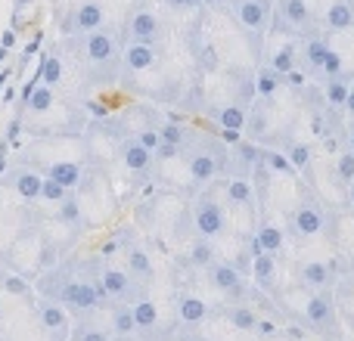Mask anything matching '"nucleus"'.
Returning a JSON list of instances; mask_svg holds the SVG:
<instances>
[{
    "label": "nucleus",
    "instance_id": "obj_1",
    "mask_svg": "<svg viewBox=\"0 0 354 341\" xmlns=\"http://www.w3.org/2000/svg\"><path fill=\"white\" fill-rule=\"evenodd\" d=\"M326 224H330V208H326V202L320 199L311 183L299 180V199H295V205L289 208V214H286V233L292 239H299V242H305V239L324 236Z\"/></svg>",
    "mask_w": 354,
    "mask_h": 341
},
{
    "label": "nucleus",
    "instance_id": "obj_2",
    "mask_svg": "<svg viewBox=\"0 0 354 341\" xmlns=\"http://www.w3.org/2000/svg\"><path fill=\"white\" fill-rule=\"evenodd\" d=\"M299 323L311 329L320 341H345L339 329V301L333 289H320V292H308L305 311H301Z\"/></svg>",
    "mask_w": 354,
    "mask_h": 341
},
{
    "label": "nucleus",
    "instance_id": "obj_3",
    "mask_svg": "<svg viewBox=\"0 0 354 341\" xmlns=\"http://www.w3.org/2000/svg\"><path fill=\"white\" fill-rule=\"evenodd\" d=\"M56 304H62L72 313H91V311H97V307L109 304V295H106V289L100 286V276L91 280V282L87 280H68L66 286H62Z\"/></svg>",
    "mask_w": 354,
    "mask_h": 341
},
{
    "label": "nucleus",
    "instance_id": "obj_4",
    "mask_svg": "<svg viewBox=\"0 0 354 341\" xmlns=\"http://www.w3.org/2000/svg\"><path fill=\"white\" fill-rule=\"evenodd\" d=\"M193 230L202 239H218L227 233V211L212 193H202L193 205Z\"/></svg>",
    "mask_w": 354,
    "mask_h": 341
},
{
    "label": "nucleus",
    "instance_id": "obj_5",
    "mask_svg": "<svg viewBox=\"0 0 354 341\" xmlns=\"http://www.w3.org/2000/svg\"><path fill=\"white\" fill-rule=\"evenodd\" d=\"M230 10H233L236 25L252 37V41H255V53H261V50H258V43H261L264 31H268L270 3H268V0H230Z\"/></svg>",
    "mask_w": 354,
    "mask_h": 341
},
{
    "label": "nucleus",
    "instance_id": "obj_6",
    "mask_svg": "<svg viewBox=\"0 0 354 341\" xmlns=\"http://www.w3.org/2000/svg\"><path fill=\"white\" fill-rule=\"evenodd\" d=\"M205 282L214 289V292H221L227 301H249V295H245V282H243V273H239V267L233 261H214L208 264L205 270Z\"/></svg>",
    "mask_w": 354,
    "mask_h": 341
},
{
    "label": "nucleus",
    "instance_id": "obj_7",
    "mask_svg": "<svg viewBox=\"0 0 354 341\" xmlns=\"http://www.w3.org/2000/svg\"><path fill=\"white\" fill-rule=\"evenodd\" d=\"M124 35H128L131 43H159L165 37V25L153 10L137 6L128 16V22H124Z\"/></svg>",
    "mask_w": 354,
    "mask_h": 341
},
{
    "label": "nucleus",
    "instance_id": "obj_8",
    "mask_svg": "<svg viewBox=\"0 0 354 341\" xmlns=\"http://www.w3.org/2000/svg\"><path fill=\"white\" fill-rule=\"evenodd\" d=\"M280 22H286L289 35H299L301 41L305 37L320 35L317 25H314V12L308 6V0H280Z\"/></svg>",
    "mask_w": 354,
    "mask_h": 341
},
{
    "label": "nucleus",
    "instance_id": "obj_9",
    "mask_svg": "<svg viewBox=\"0 0 354 341\" xmlns=\"http://www.w3.org/2000/svg\"><path fill=\"white\" fill-rule=\"evenodd\" d=\"M100 28H106V10L100 0H81L72 16L66 19V25H62L66 35H91V31Z\"/></svg>",
    "mask_w": 354,
    "mask_h": 341
},
{
    "label": "nucleus",
    "instance_id": "obj_10",
    "mask_svg": "<svg viewBox=\"0 0 354 341\" xmlns=\"http://www.w3.org/2000/svg\"><path fill=\"white\" fill-rule=\"evenodd\" d=\"M258 165H261V146L258 143L239 140L227 149V177H245V180H252Z\"/></svg>",
    "mask_w": 354,
    "mask_h": 341
},
{
    "label": "nucleus",
    "instance_id": "obj_11",
    "mask_svg": "<svg viewBox=\"0 0 354 341\" xmlns=\"http://www.w3.org/2000/svg\"><path fill=\"white\" fill-rule=\"evenodd\" d=\"M84 37V56L87 62L93 66H112L118 59V35L109 28H100L91 31V35H81Z\"/></svg>",
    "mask_w": 354,
    "mask_h": 341
},
{
    "label": "nucleus",
    "instance_id": "obj_12",
    "mask_svg": "<svg viewBox=\"0 0 354 341\" xmlns=\"http://www.w3.org/2000/svg\"><path fill=\"white\" fill-rule=\"evenodd\" d=\"M336 264H326V261H301L295 267V280H299L301 289L308 292H320V289H333L336 286Z\"/></svg>",
    "mask_w": 354,
    "mask_h": 341
},
{
    "label": "nucleus",
    "instance_id": "obj_13",
    "mask_svg": "<svg viewBox=\"0 0 354 341\" xmlns=\"http://www.w3.org/2000/svg\"><path fill=\"white\" fill-rule=\"evenodd\" d=\"M330 41L324 35H314V37H305L301 41V50H299V66L308 78L320 81V72H324V62L330 56Z\"/></svg>",
    "mask_w": 354,
    "mask_h": 341
},
{
    "label": "nucleus",
    "instance_id": "obj_14",
    "mask_svg": "<svg viewBox=\"0 0 354 341\" xmlns=\"http://www.w3.org/2000/svg\"><path fill=\"white\" fill-rule=\"evenodd\" d=\"M252 239H255L258 251H268V255H274V257H280L283 249H286V230H283L280 224H274L268 214H258V224H255V230H252Z\"/></svg>",
    "mask_w": 354,
    "mask_h": 341
},
{
    "label": "nucleus",
    "instance_id": "obj_15",
    "mask_svg": "<svg viewBox=\"0 0 354 341\" xmlns=\"http://www.w3.org/2000/svg\"><path fill=\"white\" fill-rule=\"evenodd\" d=\"M100 286L106 289V295H109V301H131L134 298V276L128 273V270H118V267H103L100 270Z\"/></svg>",
    "mask_w": 354,
    "mask_h": 341
},
{
    "label": "nucleus",
    "instance_id": "obj_16",
    "mask_svg": "<svg viewBox=\"0 0 354 341\" xmlns=\"http://www.w3.org/2000/svg\"><path fill=\"white\" fill-rule=\"evenodd\" d=\"M277 264H280V257L268 255V251H258V255L252 257L249 273H252V280H255V286L268 295H277V280H280V267H277Z\"/></svg>",
    "mask_w": 354,
    "mask_h": 341
},
{
    "label": "nucleus",
    "instance_id": "obj_17",
    "mask_svg": "<svg viewBox=\"0 0 354 341\" xmlns=\"http://www.w3.org/2000/svg\"><path fill=\"white\" fill-rule=\"evenodd\" d=\"M224 193H227V202H230L233 208H245L252 217H258V195H255L252 180H245V177H227Z\"/></svg>",
    "mask_w": 354,
    "mask_h": 341
},
{
    "label": "nucleus",
    "instance_id": "obj_18",
    "mask_svg": "<svg viewBox=\"0 0 354 341\" xmlns=\"http://www.w3.org/2000/svg\"><path fill=\"white\" fill-rule=\"evenodd\" d=\"M159 62V50L156 43H124L122 47V66L128 72H149Z\"/></svg>",
    "mask_w": 354,
    "mask_h": 341
},
{
    "label": "nucleus",
    "instance_id": "obj_19",
    "mask_svg": "<svg viewBox=\"0 0 354 341\" xmlns=\"http://www.w3.org/2000/svg\"><path fill=\"white\" fill-rule=\"evenodd\" d=\"M221 317H224L236 332H255L261 313L252 307V301H230L227 307H221Z\"/></svg>",
    "mask_w": 354,
    "mask_h": 341
},
{
    "label": "nucleus",
    "instance_id": "obj_20",
    "mask_svg": "<svg viewBox=\"0 0 354 341\" xmlns=\"http://www.w3.org/2000/svg\"><path fill=\"white\" fill-rule=\"evenodd\" d=\"M208 317H212V307H208L199 295H180V298H177V320H180V326L199 329Z\"/></svg>",
    "mask_w": 354,
    "mask_h": 341
},
{
    "label": "nucleus",
    "instance_id": "obj_21",
    "mask_svg": "<svg viewBox=\"0 0 354 341\" xmlns=\"http://www.w3.org/2000/svg\"><path fill=\"white\" fill-rule=\"evenodd\" d=\"M299 50H301V43L295 41V37H289L283 47H277L274 53L268 56V66L274 68V72H280L283 78H292L295 72H299Z\"/></svg>",
    "mask_w": 354,
    "mask_h": 341
},
{
    "label": "nucleus",
    "instance_id": "obj_22",
    "mask_svg": "<svg viewBox=\"0 0 354 341\" xmlns=\"http://www.w3.org/2000/svg\"><path fill=\"white\" fill-rule=\"evenodd\" d=\"M122 162H124V168H128L131 174H147V170L153 168L156 155L149 153V149L143 146L137 137H131V140L122 143Z\"/></svg>",
    "mask_w": 354,
    "mask_h": 341
},
{
    "label": "nucleus",
    "instance_id": "obj_23",
    "mask_svg": "<svg viewBox=\"0 0 354 341\" xmlns=\"http://www.w3.org/2000/svg\"><path fill=\"white\" fill-rule=\"evenodd\" d=\"M252 81H255V97L264 99V103H268V99H274L283 87H289V78H283L280 72H274L268 62H264V66H258V72L252 75Z\"/></svg>",
    "mask_w": 354,
    "mask_h": 341
},
{
    "label": "nucleus",
    "instance_id": "obj_24",
    "mask_svg": "<svg viewBox=\"0 0 354 341\" xmlns=\"http://www.w3.org/2000/svg\"><path fill=\"white\" fill-rule=\"evenodd\" d=\"M351 78H354V72H351V75L345 72L342 78H326V81H320V93H324V103L330 106L333 112H342V115H345V103H348Z\"/></svg>",
    "mask_w": 354,
    "mask_h": 341
},
{
    "label": "nucleus",
    "instance_id": "obj_25",
    "mask_svg": "<svg viewBox=\"0 0 354 341\" xmlns=\"http://www.w3.org/2000/svg\"><path fill=\"white\" fill-rule=\"evenodd\" d=\"M131 311H134V323H137V332L140 335H153L156 329H159L162 317H159V307H156L153 298H147V295H140V298L131 304Z\"/></svg>",
    "mask_w": 354,
    "mask_h": 341
},
{
    "label": "nucleus",
    "instance_id": "obj_26",
    "mask_svg": "<svg viewBox=\"0 0 354 341\" xmlns=\"http://www.w3.org/2000/svg\"><path fill=\"white\" fill-rule=\"evenodd\" d=\"M212 118L218 121L221 130H236V134H243L245 121H249V109L239 106V103H224V106H218V109L212 112Z\"/></svg>",
    "mask_w": 354,
    "mask_h": 341
},
{
    "label": "nucleus",
    "instance_id": "obj_27",
    "mask_svg": "<svg viewBox=\"0 0 354 341\" xmlns=\"http://www.w3.org/2000/svg\"><path fill=\"white\" fill-rule=\"evenodd\" d=\"M324 25L330 31H351L354 28V0H333L324 12Z\"/></svg>",
    "mask_w": 354,
    "mask_h": 341
},
{
    "label": "nucleus",
    "instance_id": "obj_28",
    "mask_svg": "<svg viewBox=\"0 0 354 341\" xmlns=\"http://www.w3.org/2000/svg\"><path fill=\"white\" fill-rule=\"evenodd\" d=\"M128 273L134 276L137 286H149L156 276V267H153V257L140 249V245H131L128 249Z\"/></svg>",
    "mask_w": 354,
    "mask_h": 341
},
{
    "label": "nucleus",
    "instance_id": "obj_29",
    "mask_svg": "<svg viewBox=\"0 0 354 341\" xmlns=\"http://www.w3.org/2000/svg\"><path fill=\"white\" fill-rule=\"evenodd\" d=\"M214 261H218V251H214L212 239L196 236L193 242H189V249H187V264L193 270H205L208 264H214Z\"/></svg>",
    "mask_w": 354,
    "mask_h": 341
},
{
    "label": "nucleus",
    "instance_id": "obj_30",
    "mask_svg": "<svg viewBox=\"0 0 354 341\" xmlns=\"http://www.w3.org/2000/svg\"><path fill=\"white\" fill-rule=\"evenodd\" d=\"M12 186H16V195L25 202H35L41 199V186H44V177L37 170H19L12 177Z\"/></svg>",
    "mask_w": 354,
    "mask_h": 341
},
{
    "label": "nucleus",
    "instance_id": "obj_31",
    "mask_svg": "<svg viewBox=\"0 0 354 341\" xmlns=\"http://www.w3.org/2000/svg\"><path fill=\"white\" fill-rule=\"evenodd\" d=\"M47 177L50 180H56L59 186H66V189H75V186H81V165H75V162H53V165L47 168Z\"/></svg>",
    "mask_w": 354,
    "mask_h": 341
},
{
    "label": "nucleus",
    "instance_id": "obj_32",
    "mask_svg": "<svg viewBox=\"0 0 354 341\" xmlns=\"http://www.w3.org/2000/svg\"><path fill=\"white\" fill-rule=\"evenodd\" d=\"M333 180H336V186L342 189V193L354 183V153H351V149H339V153H336Z\"/></svg>",
    "mask_w": 354,
    "mask_h": 341
},
{
    "label": "nucleus",
    "instance_id": "obj_33",
    "mask_svg": "<svg viewBox=\"0 0 354 341\" xmlns=\"http://www.w3.org/2000/svg\"><path fill=\"white\" fill-rule=\"evenodd\" d=\"M66 323H68L66 307H59L56 301H47V304L41 307V326L47 332H53V335H62V332H66Z\"/></svg>",
    "mask_w": 354,
    "mask_h": 341
},
{
    "label": "nucleus",
    "instance_id": "obj_34",
    "mask_svg": "<svg viewBox=\"0 0 354 341\" xmlns=\"http://www.w3.org/2000/svg\"><path fill=\"white\" fill-rule=\"evenodd\" d=\"M112 332H115L118 338H131L137 332L134 311H131V304H124V301H118L115 311H112Z\"/></svg>",
    "mask_w": 354,
    "mask_h": 341
},
{
    "label": "nucleus",
    "instance_id": "obj_35",
    "mask_svg": "<svg viewBox=\"0 0 354 341\" xmlns=\"http://www.w3.org/2000/svg\"><path fill=\"white\" fill-rule=\"evenodd\" d=\"M283 155L292 162L295 170H308V168H311V162H314L311 146H308V143H301V140H286V143H283Z\"/></svg>",
    "mask_w": 354,
    "mask_h": 341
},
{
    "label": "nucleus",
    "instance_id": "obj_36",
    "mask_svg": "<svg viewBox=\"0 0 354 341\" xmlns=\"http://www.w3.org/2000/svg\"><path fill=\"white\" fill-rule=\"evenodd\" d=\"M159 137H162V143L180 146L183 153L189 149V130H187V124H183V121H165V124L159 128Z\"/></svg>",
    "mask_w": 354,
    "mask_h": 341
},
{
    "label": "nucleus",
    "instance_id": "obj_37",
    "mask_svg": "<svg viewBox=\"0 0 354 341\" xmlns=\"http://www.w3.org/2000/svg\"><path fill=\"white\" fill-rule=\"evenodd\" d=\"M261 162L268 170H274V174H283V177H295L299 170L292 168V162L286 159L283 153H277V149H261Z\"/></svg>",
    "mask_w": 354,
    "mask_h": 341
},
{
    "label": "nucleus",
    "instance_id": "obj_38",
    "mask_svg": "<svg viewBox=\"0 0 354 341\" xmlns=\"http://www.w3.org/2000/svg\"><path fill=\"white\" fill-rule=\"evenodd\" d=\"M50 106H53V87L41 84V87H35V90L28 93V109L31 112H47Z\"/></svg>",
    "mask_w": 354,
    "mask_h": 341
},
{
    "label": "nucleus",
    "instance_id": "obj_39",
    "mask_svg": "<svg viewBox=\"0 0 354 341\" xmlns=\"http://www.w3.org/2000/svg\"><path fill=\"white\" fill-rule=\"evenodd\" d=\"M342 75H345L342 56H339L336 50H330V56H326V62H324V72H320V81H326V78H342Z\"/></svg>",
    "mask_w": 354,
    "mask_h": 341
},
{
    "label": "nucleus",
    "instance_id": "obj_40",
    "mask_svg": "<svg viewBox=\"0 0 354 341\" xmlns=\"http://www.w3.org/2000/svg\"><path fill=\"white\" fill-rule=\"evenodd\" d=\"M59 78H62V62L56 59V56H50V59L44 62V68H41V81L47 87H56L59 84Z\"/></svg>",
    "mask_w": 354,
    "mask_h": 341
},
{
    "label": "nucleus",
    "instance_id": "obj_41",
    "mask_svg": "<svg viewBox=\"0 0 354 341\" xmlns=\"http://www.w3.org/2000/svg\"><path fill=\"white\" fill-rule=\"evenodd\" d=\"M66 195H68L66 186H59V183L50 180V177H44V186H41V199H44V202H53V205H59Z\"/></svg>",
    "mask_w": 354,
    "mask_h": 341
},
{
    "label": "nucleus",
    "instance_id": "obj_42",
    "mask_svg": "<svg viewBox=\"0 0 354 341\" xmlns=\"http://www.w3.org/2000/svg\"><path fill=\"white\" fill-rule=\"evenodd\" d=\"M56 220H62V224H78L81 220V208H78V202H75L72 195H66V199L59 202V217Z\"/></svg>",
    "mask_w": 354,
    "mask_h": 341
},
{
    "label": "nucleus",
    "instance_id": "obj_43",
    "mask_svg": "<svg viewBox=\"0 0 354 341\" xmlns=\"http://www.w3.org/2000/svg\"><path fill=\"white\" fill-rule=\"evenodd\" d=\"M72 341H112V338H109V332L100 329V326H78Z\"/></svg>",
    "mask_w": 354,
    "mask_h": 341
},
{
    "label": "nucleus",
    "instance_id": "obj_44",
    "mask_svg": "<svg viewBox=\"0 0 354 341\" xmlns=\"http://www.w3.org/2000/svg\"><path fill=\"white\" fill-rule=\"evenodd\" d=\"M137 140H140L143 146H147L149 153L156 155V149H159V143H162V137H159V128H147V130H140V134H137Z\"/></svg>",
    "mask_w": 354,
    "mask_h": 341
},
{
    "label": "nucleus",
    "instance_id": "obj_45",
    "mask_svg": "<svg viewBox=\"0 0 354 341\" xmlns=\"http://www.w3.org/2000/svg\"><path fill=\"white\" fill-rule=\"evenodd\" d=\"M165 6L174 12H196L202 10V0H165Z\"/></svg>",
    "mask_w": 354,
    "mask_h": 341
},
{
    "label": "nucleus",
    "instance_id": "obj_46",
    "mask_svg": "<svg viewBox=\"0 0 354 341\" xmlns=\"http://www.w3.org/2000/svg\"><path fill=\"white\" fill-rule=\"evenodd\" d=\"M3 286H6V292H16V295H25V292H28V286H25L22 280H16V276H6Z\"/></svg>",
    "mask_w": 354,
    "mask_h": 341
},
{
    "label": "nucleus",
    "instance_id": "obj_47",
    "mask_svg": "<svg viewBox=\"0 0 354 341\" xmlns=\"http://www.w3.org/2000/svg\"><path fill=\"white\" fill-rule=\"evenodd\" d=\"M345 149L354 153V121H345Z\"/></svg>",
    "mask_w": 354,
    "mask_h": 341
},
{
    "label": "nucleus",
    "instance_id": "obj_48",
    "mask_svg": "<svg viewBox=\"0 0 354 341\" xmlns=\"http://www.w3.org/2000/svg\"><path fill=\"white\" fill-rule=\"evenodd\" d=\"M345 115L354 121V78H351V87H348V103H345Z\"/></svg>",
    "mask_w": 354,
    "mask_h": 341
},
{
    "label": "nucleus",
    "instance_id": "obj_49",
    "mask_svg": "<svg viewBox=\"0 0 354 341\" xmlns=\"http://www.w3.org/2000/svg\"><path fill=\"white\" fill-rule=\"evenodd\" d=\"M345 199H348V205L354 208V183H351V186H348V189H345Z\"/></svg>",
    "mask_w": 354,
    "mask_h": 341
},
{
    "label": "nucleus",
    "instance_id": "obj_50",
    "mask_svg": "<svg viewBox=\"0 0 354 341\" xmlns=\"http://www.w3.org/2000/svg\"><path fill=\"white\" fill-rule=\"evenodd\" d=\"M224 0H202V6H208V10H214V6H221Z\"/></svg>",
    "mask_w": 354,
    "mask_h": 341
}]
</instances>
